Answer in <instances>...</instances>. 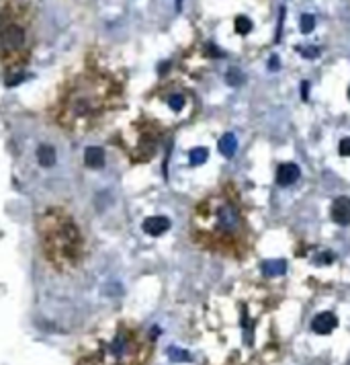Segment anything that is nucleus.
<instances>
[{
    "mask_svg": "<svg viewBox=\"0 0 350 365\" xmlns=\"http://www.w3.org/2000/svg\"><path fill=\"white\" fill-rule=\"evenodd\" d=\"M215 220H217V230L219 232H236L240 226V213L233 208L231 203H221L217 211H215Z\"/></svg>",
    "mask_w": 350,
    "mask_h": 365,
    "instance_id": "obj_6",
    "label": "nucleus"
},
{
    "mask_svg": "<svg viewBox=\"0 0 350 365\" xmlns=\"http://www.w3.org/2000/svg\"><path fill=\"white\" fill-rule=\"evenodd\" d=\"M217 148H219V152L224 154L225 158H231L233 154H236V150H238V138L233 133H224L219 138V142H217Z\"/></svg>",
    "mask_w": 350,
    "mask_h": 365,
    "instance_id": "obj_12",
    "label": "nucleus"
},
{
    "mask_svg": "<svg viewBox=\"0 0 350 365\" xmlns=\"http://www.w3.org/2000/svg\"><path fill=\"white\" fill-rule=\"evenodd\" d=\"M170 228V220L164 218V215H151V218H148L144 222V230L151 236H160V234H164L166 230Z\"/></svg>",
    "mask_w": 350,
    "mask_h": 365,
    "instance_id": "obj_10",
    "label": "nucleus"
},
{
    "mask_svg": "<svg viewBox=\"0 0 350 365\" xmlns=\"http://www.w3.org/2000/svg\"><path fill=\"white\" fill-rule=\"evenodd\" d=\"M301 177V170L295 162H283L281 166H278L276 170V182L281 187H289V185H293V182H297Z\"/></svg>",
    "mask_w": 350,
    "mask_h": 365,
    "instance_id": "obj_8",
    "label": "nucleus"
},
{
    "mask_svg": "<svg viewBox=\"0 0 350 365\" xmlns=\"http://www.w3.org/2000/svg\"><path fill=\"white\" fill-rule=\"evenodd\" d=\"M37 238L43 257L57 271H72L84 261V234L74 215L64 208L41 211L37 218Z\"/></svg>",
    "mask_w": 350,
    "mask_h": 365,
    "instance_id": "obj_2",
    "label": "nucleus"
},
{
    "mask_svg": "<svg viewBox=\"0 0 350 365\" xmlns=\"http://www.w3.org/2000/svg\"><path fill=\"white\" fill-rule=\"evenodd\" d=\"M0 43L6 53H17L25 48L27 43V33L19 23L15 21H4L0 25Z\"/></svg>",
    "mask_w": 350,
    "mask_h": 365,
    "instance_id": "obj_5",
    "label": "nucleus"
},
{
    "mask_svg": "<svg viewBox=\"0 0 350 365\" xmlns=\"http://www.w3.org/2000/svg\"><path fill=\"white\" fill-rule=\"evenodd\" d=\"M278 68H281V64H278V55H271V60H268V70L276 72Z\"/></svg>",
    "mask_w": 350,
    "mask_h": 365,
    "instance_id": "obj_25",
    "label": "nucleus"
},
{
    "mask_svg": "<svg viewBox=\"0 0 350 365\" xmlns=\"http://www.w3.org/2000/svg\"><path fill=\"white\" fill-rule=\"evenodd\" d=\"M262 273L266 277H278V275H285L287 273V261L283 259H271V261H264L262 263Z\"/></svg>",
    "mask_w": 350,
    "mask_h": 365,
    "instance_id": "obj_11",
    "label": "nucleus"
},
{
    "mask_svg": "<svg viewBox=\"0 0 350 365\" xmlns=\"http://www.w3.org/2000/svg\"><path fill=\"white\" fill-rule=\"evenodd\" d=\"M205 50H207V53H209V55H213V58H224V55H225V53L221 52V50H217L213 43H207V48H205Z\"/></svg>",
    "mask_w": 350,
    "mask_h": 365,
    "instance_id": "obj_24",
    "label": "nucleus"
},
{
    "mask_svg": "<svg viewBox=\"0 0 350 365\" xmlns=\"http://www.w3.org/2000/svg\"><path fill=\"white\" fill-rule=\"evenodd\" d=\"M148 353V339L137 328L117 324L90 339L84 361L88 365H144Z\"/></svg>",
    "mask_w": 350,
    "mask_h": 365,
    "instance_id": "obj_3",
    "label": "nucleus"
},
{
    "mask_svg": "<svg viewBox=\"0 0 350 365\" xmlns=\"http://www.w3.org/2000/svg\"><path fill=\"white\" fill-rule=\"evenodd\" d=\"M233 27H236V33H238V35H248L254 25H252V21H250L248 17L240 15V17H236V21H233Z\"/></svg>",
    "mask_w": 350,
    "mask_h": 365,
    "instance_id": "obj_15",
    "label": "nucleus"
},
{
    "mask_svg": "<svg viewBox=\"0 0 350 365\" xmlns=\"http://www.w3.org/2000/svg\"><path fill=\"white\" fill-rule=\"evenodd\" d=\"M313 27H316V17L313 15H301V21H299V29H301V33H311L313 31Z\"/></svg>",
    "mask_w": 350,
    "mask_h": 365,
    "instance_id": "obj_18",
    "label": "nucleus"
},
{
    "mask_svg": "<svg viewBox=\"0 0 350 365\" xmlns=\"http://www.w3.org/2000/svg\"><path fill=\"white\" fill-rule=\"evenodd\" d=\"M330 215L338 226H348L350 224V197H346V195L336 197L332 203Z\"/></svg>",
    "mask_w": 350,
    "mask_h": 365,
    "instance_id": "obj_7",
    "label": "nucleus"
},
{
    "mask_svg": "<svg viewBox=\"0 0 350 365\" xmlns=\"http://www.w3.org/2000/svg\"><path fill=\"white\" fill-rule=\"evenodd\" d=\"M180 2H182V0H176V4H178V6H180Z\"/></svg>",
    "mask_w": 350,
    "mask_h": 365,
    "instance_id": "obj_27",
    "label": "nucleus"
},
{
    "mask_svg": "<svg viewBox=\"0 0 350 365\" xmlns=\"http://www.w3.org/2000/svg\"><path fill=\"white\" fill-rule=\"evenodd\" d=\"M332 261H334V255H332V253H322V255L316 259V265H318V267H320V265H330Z\"/></svg>",
    "mask_w": 350,
    "mask_h": 365,
    "instance_id": "obj_22",
    "label": "nucleus"
},
{
    "mask_svg": "<svg viewBox=\"0 0 350 365\" xmlns=\"http://www.w3.org/2000/svg\"><path fill=\"white\" fill-rule=\"evenodd\" d=\"M336 326H338V318L332 312H322L311 322V330L316 335H330Z\"/></svg>",
    "mask_w": 350,
    "mask_h": 365,
    "instance_id": "obj_9",
    "label": "nucleus"
},
{
    "mask_svg": "<svg viewBox=\"0 0 350 365\" xmlns=\"http://www.w3.org/2000/svg\"><path fill=\"white\" fill-rule=\"evenodd\" d=\"M297 52L303 55V58L307 60H316L320 55V48H316V45H307V48H297Z\"/></svg>",
    "mask_w": 350,
    "mask_h": 365,
    "instance_id": "obj_20",
    "label": "nucleus"
},
{
    "mask_svg": "<svg viewBox=\"0 0 350 365\" xmlns=\"http://www.w3.org/2000/svg\"><path fill=\"white\" fill-rule=\"evenodd\" d=\"M156 146H158V133L146 123H139V121L133 123L131 128L127 130V133L123 135L125 152L137 162L150 160L156 152Z\"/></svg>",
    "mask_w": 350,
    "mask_h": 365,
    "instance_id": "obj_4",
    "label": "nucleus"
},
{
    "mask_svg": "<svg viewBox=\"0 0 350 365\" xmlns=\"http://www.w3.org/2000/svg\"><path fill=\"white\" fill-rule=\"evenodd\" d=\"M84 162H86V166H90V168L102 166V162H104L102 150H100V148H88V150L84 152Z\"/></svg>",
    "mask_w": 350,
    "mask_h": 365,
    "instance_id": "obj_13",
    "label": "nucleus"
},
{
    "mask_svg": "<svg viewBox=\"0 0 350 365\" xmlns=\"http://www.w3.org/2000/svg\"><path fill=\"white\" fill-rule=\"evenodd\" d=\"M209 158V150L207 148H195V150L191 152V164L193 166H199V164H203L205 160Z\"/></svg>",
    "mask_w": 350,
    "mask_h": 365,
    "instance_id": "obj_17",
    "label": "nucleus"
},
{
    "mask_svg": "<svg viewBox=\"0 0 350 365\" xmlns=\"http://www.w3.org/2000/svg\"><path fill=\"white\" fill-rule=\"evenodd\" d=\"M348 99H350V86H348Z\"/></svg>",
    "mask_w": 350,
    "mask_h": 365,
    "instance_id": "obj_28",
    "label": "nucleus"
},
{
    "mask_svg": "<svg viewBox=\"0 0 350 365\" xmlns=\"http://www.w3.org/2000/svg\"><path fill=\"white\" fill-rule=\"evenodd\" d=\"M301 99H303V101L309 99V82H307V80L301 82Z\"/></svg>",
    "mask_w": 350,
    "mask_h": 365,
    "instance_id": "obj_26",
    "label": "nucleus"
},
{
    "mask_svg": "<svg viewBox=\"0 0 350 365\" xmlns=\"http://www.w3.org/2000/svg\"><path fill=\"white\" fill-rule=\"evenodd\" d=\"M168 355H170V359L172 361H191V355L186 351H180V349H176V347H170L168 349Z\"/></svg>",
    "mask_w": 350,
    "mask_h": 365,
    "instance_id": "obj_19",
    "label": "nucleus"
},
{
    "mask_svg": "<svg viewBox=\"0 0 350 365\" xmlns=\"http://www.w3.org/2000/svg\"><path fill=\"white\" fill-rule=\"evenodd\" d=\"M227 82H229L231 86L242 84V82H244V74L238 70V68H231V70L227 72Z\"/></svg>",
    "mask_w": 350,
    "mask_h": 365,
    "instance_id": "obj_21",
    "label": "nucleus"
},
{
    "mask_svg": "<svg viewBox=\"0 0 350 365\" xmlns=\"http://www.w3.org/2000/svg\"><path fill=\"white\" fill-rule=\"evenodd\" d=\"M119 103V88L104 76H82L72 82L51 109L53 121L62 130L84 133L107 119Z\"/></svg>",
    "mask_w": 350,
    "mask_h": 365,
    "instance_id": "obj_1",
    "label": "nucleus"
},
{
    "mask_svg": "<svg viewBox=\"0 0 350 365\" xmlns=\"http://www.w3.org/2000/svg\"><path fill=\"white\" fill-rule=\"evenodd\" d=\"M338 152H340V156H350V138L340 140V146H338Z\"/></svg>",
    "mask_w": 350,
    "mask_h": 365,
    "instance_id": "obj_23",
    "label": "nucleus"
},
{
    "mask_svg": "<svg viewBox=\"0 0 350 365\" xmlns=\"http://www.w3.org/2000/svg\"><path fill=\"white\" fill-rule=\"evenodd\" d=\"M166 105H168V109L172 113H180L184 109V105H186V97L180 95V93H172V95L166 97Z\"/></svg>",
    "mask_w": 350,
    "mask_h": 365,
    "instance_id": "obj_14",
    "label": "nucleus"
},
{
    "mask_svg": "<svg viewBox=\"0 0 350 365\" xmlns=\"http://www.w3.org/2000/svg\"><path fill=\"white\" fill-rule=\"evenodd\" d=\"M37 160H39L41 166H50V164H53V160H55V154H53L51 148L41 146L39 150H37Z\"/></svg>",
    "mask_w": 350,
    "mask_h": 365,
    "instance_id": "obj_16",
    "label": "nucleus"
}]
</instances>
